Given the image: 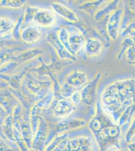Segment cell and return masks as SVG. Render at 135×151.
Returning a JSON list of instances; mask_svg holds the SVG:
<instances>
[{"label":"cell","instance_id":"1","mask_svg":"<svg viewBox=\"0 0 135 151\" xmlns=\"http://www.w3.org/2000/svg\"><path fill=\"white\" fill-rule=\"evenodd\" d=\"M24 21L27 24L48 27L51 26L55 22V14L50 9L29 7L26 9Z\"/></svg>","mask_w":135,"mask_h":151},{"label":"cell","instance_id":"2","mask_svg":"<svg viewBox=\"0 0 135 151\" xmlns=\"http://www.w3.org/2000/svg\"><path fill=\"white\" fill-rule=\"evenodd\" d=\"M49 132L48 124L41 116L40 119L38 129L34 134L31 149L38 151H43L48 139Z\"/></svg>","mask_w":135,"mask_h":151},{"label":"cell","instance_id":"3","mask_svg":"<svg viewBox=\"0 0 135 151\" xmlns=\"http://www.w3.org/2000/svg\"><path fill=\"white\" fill-rule=\"evenodd\" d=\"M43 33L40 28L31 24L24 28L21 33V38L26 43H34L41 37Z\"/></svg>","mask_w":135,"mask_h":151},{"label":"cell","instance_id":"4","mask_svg":"<svg viewBox=\"0 0 135 151\" xmlns=\"http://www.w3.org/2000/svg\"><path fill=\"white\" fill-rule=\"evenodd\" d=\"M74 106L72 102L66 99H62L57 102L53 108V114L56 118H62L70 114Z\"/></svg>","mask_w":135,"mask_h":151},{"label":"cell","instance_id":"5","mask_svg":"<svg viewBox=\"0 0 135 151\" xmlns=\"http://www.w3.org/2000/svg\"><path fill=\"white\" fill-rule=\"evenodd\" d=\"M51 7L55 13L62 17L72 22H76L78 20V18L75 13L62 4L53 3L51 4Z\"/></svg>","mask_w":135,"mask_h":151},{"label":"cell","instance_id":"6","mask_svg":"<svg viewBox=\"0 0 135 151\" xmlns=\"http://www.w3.org/2000/svg\"><path fill=\"white\" fill-rule=\"evenodd\" d=\"M20 131L28 148L30 149H31L34 134L33 133L29 119H23L22 122L21 124Z\"/></svg>","mask_w":135,"mask_h":151},{"label":"cell","instance_id":"7","mask_svg":"<svg viewBox=\"0 0 135 151\" xmlns=\"http://www.w3.org/2000/svg\"><path fill=\"white\" fill-rule=\"evenodd\" d=\"M14 130L12 115H9L2 125V131L6 139H8L13 142H15Z\"/></svg>","mask_w":135,"mask_h":151},{"label":"cell","instance_id":"8","mask_svg":"<svg viewBox=\"0 0 135 151\" xmlns=\"http://www.w3.org/2000/svg\"><path fill=\"white\" fill-rule=\"evenodd\" d=\"M87 81L85 74L80 72H75L67 77V83L72 87L78 88L82 86Z\"/></svg>","mask_w":135,"mask_h":151},{"label":"cell","instance_id":"9","mask_svg":"<svg viewBox=\"0 0 135 151\" xmlns=\"http://www.w3.org/2000/svg\"><path fill=\"white\" fill-rule=\"evenodd\" d=\"M14 27V22L9 18L0 17V36L9 35Z\"/></svg>","mask_w":135,"mask_h":151},{"label":"cell","instance_id":"10","mask_svg":"<svg viewBox=\"0 0 135 151\" xmlns=\"http://www.w3.org/2000/svg\"><path fill=\"white\" fill-rule=\"evenodd\" d=\"M121 13L120 11L116 12L111 17L108 24V29L110 35L113 39H115L116 36L117 34L118 28V24L120 21V16Z\"/></svg>","mask_w":135,"mask_h":151},{"label":"cell","instance_id":"11","mask_svg":"<svg viewBox=\"0 0 135 151\" xmlns=\"http://www.w3.org/2000/svg\"><path fill=\"white\" fill-rule=\"evenodd\" d=\"M101 48V44L97 40H89L87 41L86 51L88 55H95L99 52Z\"/></svg>","mask_w":135,"mask_h":151},{"label":"cell","instance_id":"12","mask_svg":"<svg viewBox=\"0 0 135 151\" xmlns=\"http://www.w3.org/2000/svg\"><path fill=\"white\" fill-rule=\"evenodd\" d=\"M26 3L25 0H1L0 7L17 9L24 6Z\"/></svg>","mask_w":135,"mask_h":151},{"label":"cell","instance_id":"13","mask_svg":"<svg viewBox=\"0 0 135 151\" xmlns=\"http://www.w3.org/2000/svg\"><path fill=\"white\" fill-rule=\"evenodd\" d=\"M14 137L15 142L20 148L21 151H29V149L26 144L20 132L14 127Z\"/></svg>","mask_w":135,"mask_h":151},{"label":"cell","instance_id":"14","mask_svg":"<svg viewBox=\"0 0 135 151\" xmlns=\"http://www.w3.org/2000/svg\"><path fill=\"white\" fill-rule=\"evenodd\" d=\"M80 93H79V92H76V93L72 96V100H73L74 102H75V103L76 102L78 103V102L80 101Z\"/></svg>","mask_w":135,"mask_h":151},{"label":"cell","instance_id":"15","mask_svg":"<svg viewBox=\"0 0 135 151\" xmlns=\"http://www.w3.org/2000/svg\"><path fill=\"white\" fill-rule=\"evenodd\" d=\"M0 151H14V150L6 145L5 146H2L1 147H0Z\"/></svg>","mask_w":135,"mask_h":151},{"label":"cell","instance_id":"16","mask_svg":"<svg viewBox=\"0 0 135 151\" xmlns=\"http://www.w3.org/2000/svg\"><path fill=\"white\" fill-rule=\"evenodd\" d=\"M7 144L4 141L3 138L0 136V147H1L2 146H5Z\"/></svg>","mask_w":135,"mask_h":151}]
</instances>
